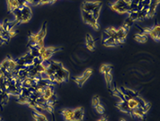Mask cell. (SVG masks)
<instances>
[{"mask_svg": "<svg viewBox=\"0 0 160 121\" xmlns=\"http://www.w3.org/2000/svg\"><path fill=\"white\" fill-rule=\"evenodd\" d=\"M85 111L83 107H77L73 110V121H83Z\"/></svg>", "mask_w": 160, "mask_h": 121, "instance_id": "obj_10", "label": "cell"}, {"mask_svg": "<svg viewBox=\"0 0 160 121\" xmlns=\"http://www.w3.org/2000/svg\"><path fill=\"white\" fill-rule=\"evenodd\" d=\"M159 2H160L159 0H151V4L148 8V18H152L155 15L157 5H159Z\"/></svg>", "mask_w": 160, "mask_h": 121, "instance_id": "obj_11", "label": "cell"}, {"mask_svg": "<svg viewBox=\"0 0 160 121\" xmlns=\"http://www.w3.org/2000/svg\"><path fill=\"white\" fill-rule=\"evenodd\" d=\"M104 76H105V80H106V86H108V88H109L110 84L113 82V75H112L111 73H105Z\"/></svg>", "mask_w": 160, "mask_h": 121, "instance_id": "obj_28", "label": "cell"}, {"mask_svg": "<svg viewBox=\"0 0 160 121\" xmlns=\"http://www.w3.org/2000/svg\"><path fill=\"white\" fill-rule=\"evenodd\" d=\"M131 0H117L114 3H108L111 10L118 13H126L129 12Z\"/></svg>", "mask_w": 160, "mask_h": 121, "instance_id": "obj_1", "label": "cell"}, {"mask_svg": "<svg viewBox=\"0 0 160 121\" xmlns=\"http://www.w3.org/2000/svg\"><path fill=\"white\" fill-rule=\"evenodd\" d=\"M113 69V66L110 65H102L101 67H100V73L105 74V73H111Z\"/></svg>", "mask_w": 160, "mask_h": 121, "instance_id": "obj_25", "label": "cell"}, {"mask_svg": "<svg viewBox=\"0 0 160 121\" xmlns=\"http://www.w3.org/2000/svg\"><path fill=\"white\" fill-rule=\"evenodd\" d=\"M61 50H62V48H56V47H48L47 48L46 47L44 53L42 55H41V58L42 59V61H48L54 53H56V51H59Z\"/></svg>", "mask_w": 160, "mask_h": 121, "instance_id": "obj_7", "label": "cell"}, {"mask_svg": "<svg viewBox=\"0 0 160 121\" xmlns=\"http://www.w3.org/2000/svg\"><path fill=\"white\" fill-rule=\"evenodd\" d=\"M148 35L156 42H159L160 40V26L158 24L155 25L152 28H150Z\"/></svg>", "mask_w": 160, "mask_h": 121, "instance_id": "obj_9", "label": "cell"}, {"mask_svg": "<svg viewBox=\"0 0 160 121\" xmlns=\"http://www.w3.org/2000/svg\"><path fill=\"white\" fill-rule=\"evenodd\" d=\"M98 121H108V119H106V118H101Z\"/></svg>", "mask_w": 160, "mask_h": 121, "instance_id": "obj_34", "label": "cell"}, {"mask_svg": "<svg viewBox=\"0 0 160 121\" xmlns=\"http://www.w3.org/2000/svg\"><path fill=\"white\" fill-rule=\"evenodd\" d=\"M131 115L134 116L135 118H143L145 113L143 112V111L142 110V108L138 107L136 109H134L131 111Z\"/></svg>", "mask_w": 160, "mask_h": 121, "instance_id": "obj_21", "label": "cell"}, {"mask_svg": "<svg viewBox=\"0 0 160 121\" xmlns=\"http://www.w3.org/2000/svg\"><path fill=\"white\" fill-rule=\"evenodd\" d=\"M94 109H95L96 111H97L98 113H99V114H103V113L105 112V108H104V107H103L100 103L98 104L97 106H95Z\"/></svg>", "mask_w": 160, "mask_h": 121, "instance_id": "obj_30", "label": "cell"}, {"mask_svg": "<svg viewBox=\"0 0 160 121\" xmlns=\"http://www.w3.org/2000/svg\"><path fill=\"white\" fill-rule=\"evenodd\" d=\"M150 109H151V104H150V103H146L144 104V106H143V107H142V110L143 111V112H144V113L147 112V111H148Z\"/></svg>", "mask_w": 160, "mask_h": 121, "instance_id": "obj_32", "label": "cell"}, {"mask_svg": "<svg viewBox=\"0 0 160 121\" xmlns=\"http://www.w3.org/2000/svg\"><path fill=\"white\" fill-rule=\"evenodd\" d=\"M3 30H4L3 27H2V25H1V24H0V36H1V34H2Z\"/></svg>", "mask_w": 160, "mask_h": 121, "instance_id": "obj_33", "label": "cell"}, {"mask_svg": "<svg viewBox=\"0 0 160 121\" xmlns=\"http://www.w3.org/2000/svg\"><path fill=\"white\" fill-rule=\"evenodd\" d=\"M54 94H55V92H54V90H53V88H52L50 86H48V87H46V88H44L42 97V98L47 102L53 95H54Z\"/></svg>", "mask_w": 160, "mask_h": 121, "instance_id": "obj_13", "label": "cell"}, {"mask_svg": "<svg viewBox=\"0 0 160 121\" xmlns=\"http://www.w3.org/2000/svg\"><path fill=\"white\" fill-rule=\"evenodd\" d=\"M101 6L102 5H99L98 7H96L94 10H93L91 13V15L93 17V19H94L95 20L98 21V19L99 17V14H100V9H101Z\"/></svg>", "mask_w": 160, "mask_h": 121, "instance_id": "obj_26", "label": "cell"}, {"mask_svg": "<svg viewBox=\"0 0 160 121\" xmlns=\"http://www.w3.org/2000/svg\"><path fill=\"white\" fill-rule=\"evenodd\" d=\"M30 101H31L30 97L19 96V98H18V100H17V103H20V104H28Z\"/></svg>", "mask_w": 160, "mask_h": 121, "instance_id": "obj_27", "label": "cell"}, {"mask_svg": "<svg viewBox=\"0 0 160 121\" xmlns=\"http://www.w3.org/2000/svg\"><path fill=\"white\" fill-rule=\"evenodd\" d=\"M116 31L117 29L114 27H110V28H108L105 30V34L108 35V37H112V38H115L116 36Z\"/></svg>", "mask_w": 160, "mask_h": 121, "instance_id": "obj_24", "label": "cell"}, {"mask_svg": "<svg viewBox=\"0 0 160 121\" xmlns=\"http://www.w3.org/2000/svg\"><path fill=\"white\" fill-rule=\"evenodd\" d=\"M99 5H102L101 1H85L82 5V12H91L96 7Z\"/></svg>", "mask_w": 160, "mask_h": 121, "instance_id": "obj_5", "label": "cell"}, {"mask_svg": "<svg viewBox=\"0 0 160 121\" xmlns=\"http://www.w3.org/2000/svg\"><path fill=\"white\" fill-rule=\"evenodd\" d=\"M119 90L121 91L122 94L123 95V97H124L125 101H128V100H129L131 98H135L136 97L139 96L136 91L133 90V89L127 88H124V87H121Z\"/></svg>", "mask_w": 160, "mask_h": 121, "instance_id": "obj_6", "label": "cell"}, {"mask_svg": "<svg viewBox=\"0 0 160 121\" xmlns=\"http://www.w3.org/2000/svg\"><path fill=\"white\" fill-rule=\"evenodd\" d=\"M82 18H83V20H84L85 23H86L89 26L92 27V28L94 29L95 30H99V25L98 21L93 19L91 12H82Z\"/></svg>", "mask_w": 160, "mask_h": 121, "instance_id": "obj_2", "label": "cell"}, {"mask_svg": "<svg viewBox=\"0 0 160 121\" xmlns=\"http://www.w3.org/2000/svg\"><path fill=\"white\" fill-rule=\"evenodd\" d=\"M86 48L91 51L95 50L94 39H93V37L91 35H86Z\"/></svg>", "mask_w": 160, "mask_h": 121, "instance_id": "obj_18", "label": "cell"}, {"mask_svg": "<svg viewBox=\"0 0 160 121\" xmlns=\"http://www.w3.org/2000/svg\"><path fill=\"white\" fill-rule=\"evenodd\" d=\"M91 103H92V106H93V107H95V106H97L98 104H99V103H100L99 97H97V96L93 97H92V100H91Z\"/></svg>", "mask_w": 160, "mask_h": 121, "instance_id": "obj_31", "label": "cell"}, {"mask_svg": "<svg viewBox=\"0 0 160 121\" xmlns=\"http://www.w3.org/2000/svg\"><path fill=\"white\" fill-rule=\"evenodd\" d=\"M19 7V0H7V10L9 12H12Z\"/></svg>", "mask_w": 160, "mask_h": 121, "instance_id": "obj_14", "label": "cell"}, {"mask_svg": "<svg viewBox=\"0 0 160 121\" xmlns=\"http://www.w3.org/2000/svg\"><path fill=\"white\" fill-rule=\"evenodd\" d=\"M103 44L106 47H114V46L121 45L117 40H115L114 38H112V37H108V39L103 40Z\"/></svg>", "mask_w": 160, "mask_h": 121, "instance_id": "obj_15", "label": "cell"}, {"mask_svg": "<svg viewBox=\"0 0 160 121\" xmlns=\"http://www.w3.org/2000/svg\"><path fill=\"white\" fill-rule=\"evenodd\" d=\"M21 11V23H28L32 18V9L29 5L19 6Z\"/></svg>", "mask_w": 160, "mask_h": 121, "instance_id": "obj_4", "label": "cell"}, {"mask_svg": "<svg viewBox=\"0 0 160 121\" xmlns=\"http://www.w3.org/2000/svg\"><path fill=\"white\" fill-rule=\"evenodd\" d=\"M115 106H116L117 108H118L120 111H122V112H124V113H126V114L131 115V110L128 108V103H127V101H122L121 103H118Z\"/></svg>", "mask_w": 160, "mask_h": 121, "instance_id": "obj_12", "label": "cell"}, {"mask_svg": "<svg viewBox=\"0 0 160 121\" xmlns=\"http://www.w3.org/2000/svg\"><path fill=\"white\" fill-rule=\"evenodd\" d=\"M133 23H134V20H133L132 19H130L129 17H128L126 19V20L124 21V25L122 27H123V28H125L127 30H128L130 29V27L133 25Z\"/></svg>", "mask_w": 160, "mask_h": 121, "instance_id": "obj_29", "label": "cell"}, {"mask_svg": "<svg viewBox=\"0 0 160 121\" xmlns=\"http://www.w3.org/2000/svg\"><path fill=\"white\" fill-rule=\"evenodd\" d=\"M135 40L136 42L140 43V44H144L147 42L148 40V35H145L143 33H138L135 35Z\"/></svg>", "mask_w": 160, "mask_h": 121, "instance_id": "obj_20", "label": "cell"}, {"mask_svg": "<svg viewBox=\"0 0 160 121\" xmlns=\"http://www.w3.org/2000/svg\"><path fill=\"white\" fill-rule=\"evenodd\" d=\"M120 121H126L125 119H121V120H120Z\"/></svg>", "mask_w": 160, "mask_h": 121, "instance_id": "obj_35", "label": "cell"}, {"mask_svg": "<svg viewBox=\"0 0 160 121\" xmlns=\"http://www.w3.org/2000/svg\"><path fill=\"white\" fill-rule=\"evenodd\" d=\"M9 95L6 91H4L3 93L0 94V106H3L5 104H7L8 101H9Z\"/></svg>", "mask_w": 160, "mask_h": 121, "instance_id": "obj_23", "label": "cell"}, {"mask_svg": "<svg viewBox=\"0 0 160 121\" xmlns=\"http://www.w3.org/2000/svg\"><path fill=\"white\" fill-rule=\"evenodd\" d=\"M33 118L34 121H48L47 117L43 114H42L40 111H34L33 113Z\"/></svg>", "mask_w": 160, "mask_h": 121, "instance_id": "obj_19", "label": "cell"}, {"mask_svg": "<svg viewBox=\"0 0 160 121\" xmlns=\"http://www.w3.org/2000/svg\"><path fill=\"white\" fill-rule=\"evenodd\" d=\"M61 113L65 121H73V110L64 109L62 111Z\"/></svg>", "mask_w": 160, "mask_h": 121, "instance_id": "obj_16", "label": "cell"}, {"mask_svg": "<svg viewBox=\"0 0 160 121\" xmlns=\"http://www.w3.org/2000/svg\"><path fill=\"white\" fill-rule=\"evenodd\" d=\"M128 31L125 28H123V27H122V28H120L117 29L116 31V36H115V40H117V41L119 42L120 44H124L125 42V39L128 35Z\"/></svg>", "mask_w": 160, "mask_h": 121, "instance_id": "obj_8", "label": "cell"}, {"mask_svg": "<svg viewBox=\"0 0 160 121\" xmlns=\"http://www.w3.org/2000/svg\"><path fill=\"white\" fill-rule=\"evenodd\" d=\"M139 96L136 97L135 98H131L129 100L127 101V103H128V108L132 111V110H134V109H136L139 107V102H138V97Z\"/></svg>", "mask_w": 160, "mask_h": 121, "instance_id": "obj_17", "label": "cell"}, {"mask_svg": "<svg viewBox=\"0 0 160 121\" xmlns=\"http://www.w3.org/2000/svg\"><path fill=\"white\" fill-rule=\"evenodd\" d=\"M19 69V65L16 60L12 59L11 58L9 60V65H8V70L11 72H15Z\"/></svg>", "mask_w": 160, "mask_h": 121, "instance_id": "obj_22", "label": "cell"}, {"mask_svg": "<svg viewBox=\"0 0 160 121\" xmlns=\"http://www.w3.org/2000/svg\"><path fill=\"white\" fill-rule=\"evenodd\" d=\"M92 69L91 68H88L85 71V73L81 75V76H78L76 78H73V80L76 82V84L78 87H82L86 80L91 77V75L92 74Z\"/></svg>", "mask_w": 160, "mask_h": 121, "instance_id": "obj_3", "label": "cell"}]
</instances>
